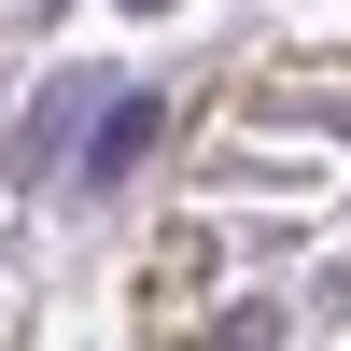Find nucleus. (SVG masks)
I'll return each instance as SVG.
<instances>
[{"label":"nucleus","mask_w":351,"mask_h":351,"mask_svg":"<svg viewBox=\"0 0 351 351\" xmlns=\"http://www.w3.org/2000/svg\"><path fill=\"white\" fill-rule=\"evenodd\" d=\"M197 351H281V295H225L197 324Z\"/></svg>","instance_id":"7ed1b4c3"},{"label":"nucleus","mask_w":351,"mask_h":351,"mask_svg":"<svg viewBox=\"0 0 351 351\" xmlns=\"http://www.w3.org/2000/svg\"><path fill=\"white\" fill-rule=\"evenodd\" d=\"M155 141H169V99L155 84H112L99 127H84V155H71V197H127L141 169H155Z\"/></svg>","instance_id":"f03ea898"},{"label":"nucleus","mask_w":351,"mask_h":351,"mask_svg":"<svg viewBox=\"0 0 351 351\" xmlns=\"http://www.w3.org/2000/svg\"><path fill=\"white\" fill-rule=\"evenodd\" d=\"M99 99H112V71H43L14 99V127H0V183L14 197H71V155H84V127H99Z\"/></svg>","instance_id":"f257e3e1"},{"label":"nucleus","mask_w":351,"mask_h":351,"mask_svg":"<svg viewBox=\"0 0 351 351\" xmlns=\"http://www.w3.org/2000/svg\"><path fill=\"white\" fill-rule=\"evenodd\" d=\"M127 14H183V0H127Z\"/></svg>","instance_id":"20e7f679"}]
</instances>
